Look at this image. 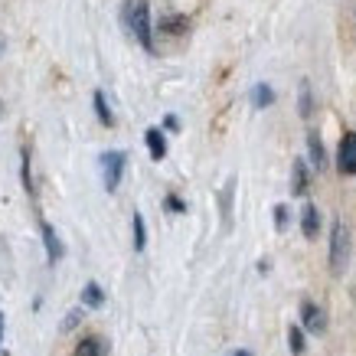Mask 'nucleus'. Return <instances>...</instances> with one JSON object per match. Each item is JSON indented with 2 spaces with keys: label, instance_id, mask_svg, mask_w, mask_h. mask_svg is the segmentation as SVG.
I'll return each instance as SVG.
<instances>
[{
  "label": "nucleus",
  "instance_id": "0eeeda50",
  "mask_svg": "<svg viewBox=\"0 0 356 356\" xmlns=\"http://www.w3.org/2000/svg\"><path fill=\"white\" fill-rule=\"evenodd\" d=\"M301 232L307 238H317V232H321V213H317L314 203H307L301 209Z\"/></svg>",
  "mask_w": 356,
  "mask_h": 356
},
{
  "label": "nucleus",
  "instance_id": "f257e3e1",
  "mask_svg": "<svg viewBox=\"0 0 356 356\" xmlns=\"http://www.w3.org/2000/svg\"><path fill=\"white\" fill-rule=\"evenodd\" d=\"M124 26H128L131 36L147 53H154V30H151V7H147V0H128L124 3Z\"/></svg>",
  "mask_w": 356,
  "mask_h": 356
},
{
  "label": "nucleus",
  "instance_id": "5701e85b",
  "mask_svg": "<svg viewBox=\"0 0 356 356\" xmlns=\"http://www.w3.org/2000/svg\"><path fill=\"white\" fill-rule=\"evenodd\" d=\"M232 356H252V353H248V350H236V353H232Z\"/></svg>",
  "mask_w": 356,
  "mask_h": 356
},
{
  "label": "nucleus",
  "instance_id": "a211bd4d",
  "mask_svg": "<svg viewBox=\"0 0 356 356\" xmlns=\"http://www.w3.org/2000/svg\"><path fill=\"white\" fill-rule=\"evenodd\" d=\"M229 213H232V180L222 190V216H226V226H229Z\"/></svg>",
  "mask_w": 356,
  "mask_h": 356
},
{
  "label": "nucleus",
  "instance_id": "6ab92c4d",
  "mask_svg": "<svg viewBox=\"0 0 356 356\" xmlns=\"http://www.w3.org/2000/svg\"><path fill=\"white\" fill-rule=\"evenodd\" d=\"M301 115H304V118L311 115V88H307V82L301 86Z\"/></svg>",
  "mask_w": 356,
  "mask_h": 356
},
{
  "label": "nucleus",
  "instance_id": "39448f33",
  "mask_svg": "<svg viewBox=\"0 0 356 356\" xmlns=\"http://www.w3.org/2000/svg\"><path fill=\"white\" fill-rule=\"evenodd\" d=\"M301 324H304V330H311V334H324L327 317L314 301H304L301 304Z\"/></svg>",
  "mask_w": 356,
  "mask_h": 356
},
{
  "label": "nucleus",
  "instance_id": "f8f14e48",
  "mask_svg": "<svg viewBox=\"0 0 356 356\" xmlns=\"http://www.w3.org/2000/svg\"><path fill=\"white\" fill-rule=\"evenodd\" d=\"M82 304H86V307H102V304H105V291H102V284L88 281L86 288H82Z\"/></svg>",
  "mask_w": 356,
  "mask_h": 356
},
{
  "label": "nucleus",
  "instance_id": "b1692460",
  "mask_svg": "<svg viewBox=\"0 0 356 356\" xmlns=\"http://www.w3.org/2000/svg\"><path fill=\"white\" fill-rule=\"evenodd\" d=\"M3 46H7V43H3V36H0V53H3Z\"/></svg>",
  "mask_w": 356,
  "mask_h": 356
},
{
  "label": "nucleus",
  "instance_id": "ddd939ff",
  "mask_svg": "<svg viewBox=\"0 0 356 356\" xmlns=\"http://www.w3.org/2000/svg\"><path fill=\"white\" fill-rule=\"evenodd\" d=\"M92 102H95V115H98V121H102V124H115V115H111V108H108V102H105V95H102V92H95V95H92Z\"/></svg>",
  "mask_w": 356,
  "mask_h": 356
},
{
  "label": "nucleus",
  "instance_id": "393cba45",
  "mask_svg": "<svg viewBox=\"0 0 356 356\" xmlns=\"http://www.w3.org/2000/svg\"><path fill=\"white\" fill-rule=\"evenodd\" d=\"M0 118H3V102H0Z\"/></svg>",
  "mask_w": 356,
  "mask_h": 356
},
{
  "label": "nucleus",
  "instance_id": "1a4fd4ad",
  "mask_svg": "<svg viewBox=\"0 0 356 356\" xmlns=\"http://www.w3.org/2000/svg\"><path fill=\"white\" fill-rule=\"evenodd\" d=\"M307 154H311L314 167H317V170H324V167H327V154H324V144H321V134H317V131H311V134H307Z\"/></svg>",
  "mask_w": 356,
  "mask_h": 356
},
{
  "label": "nucleus",
  "instance_id": "4be33fe9",
  "mask_svg": "<svg viewBox=\"0 0 356 356\" xmlns=\"http://www.w3.org/2000/svg\"><path fill=\"white\" fill-rule=\"evenodd\" d=\"M167 209H173V213H184L186 206L180 203V200H177V196H167Z\"/></svg>",
  "mask_w": 356,
  "mask_h": 356
},
{
  "label": "nucleus",
  "instance_id": "9b49d317",
  "mask_svg": "<svg viewBox=\"0 0 356 356\" xmlns=\"http://www.w3.org/2000/svg\"><path fill=\"white\" fill-rule=\"evenodd\" d=\"M76 356H105V340L102 337H86L76 346Z\"/></svg>",
  "mask_w": 356,
  "mask_h": 356
},
{
  "label": "nucleus",
  "instance_id": "423d86ee",
  "mask_svg": "<svg viewBox=\"0 0 356 356\" xmlns=\"http://www.w3.org/2000/svg\"><path fill=\"white\" fill-rule=\"evenodd\" d=\"M43 242H46V259H49V265H56V261L63 259V242H59V236H56V229L49 226V222H43Z\"/></svg>",
  "mask_w": 356,
  "mask_h": 356
},
{
  "label": "nucleus",
  "instance_id": "20e7f679",
  "mask_svg": "<svg viewBox=\"0 0 356 356\" xmlns=\"http://www.w3.org/2000/svg\"><path fill=\"white\" fill-rule=\"evenodd\" d=\"M337 167L340 173H356V131H346L340 138V151H337Z\"/></svg>",
  "mask_w": 356,
  "mask_h": 356
},
{
  "label": "nucleus",
  "instance_id": "7ed1b4c3",
  "mask_svg": "<svg viewBox=\"0 0 356 356\" xmlns=\"http://www.w3.org/2000/svg\"><path fill=\"white\" fill-rule=\"evenodd\" d=\"M124 163H128V154L124 151H108L102 154V177H105V190L115 193L121 184V173H124Z\"/></svg>",
  "mask_w": 356,
  "mask_h": 356
},
{
  "label": "nucleus",
  "instance_id": "dca6fc26",
  "mask_svg": "<svg viewBox=\"0 0 356 356\" xmlns=\"http://www.w3.org/2000/svg\"><path fill=\"white\" fill-rule=\"evenodd\" d=\"M186 26H190V23H186V17H163V20H161V30L163 33H173V36H177V33H184Z\"/></svg>",
  "mask_w": 356,
  "mask_h": 356
},
{
  "label": "nucleus",
  "instance_id": "aec40b11",
  "mask_svg": "<svg viewBox=\"0 0 356 356\" xmlns=\"http://www.w3.org/2000/svg\"><path fill=\"white\" fill-rule=\"evenodd\" d=\"M275 226L278 229L288 226V206H275Z\"/></svg>",
  "mask_w": 356,
  "mask_h": 356
},
{
  "label": "nucleus",
  "instance_id": "412c9836",
  "mask_svg": "<svg viewBox=\"0 0 356 356\" xmlns=\"http://www.w3.org/2000/svg\"><path fill=\"white\" fill-rule=\"evenodd\" d=\"M79 317H82V311H72V314H65V321H63V330H72V327L79 324Z\"/></svg>",
  "mask_w": 356,
  "mask_h": 356
},
{
  "label": "nucleus",
  "instance_id": "f03ea898",
  "mask_svg": "<svg viewBox=\"0 0 356 356\" xmlns=\"http://www.w3.org/2000/svg\"><path fill=\"white\" fill-rule=\"evenodd\" d=\"M346 261H350V229L343 219H337L330 229V268H334V275L346 268Z\"/></svg>",
  "mask_w": 356,
  "mask_h": 356
},
{
  "label": "nucleus",
  "instance_id": "9d476101",
  "mask_svg": "<svg viewBox=\"0 0 356 356\" xmlns=\"http://www.w3.org/2000/svg\"><path fill=\"white\" fill-rule=\"evenodd\" d=\"M291 193L294 196L307 193V163L304 161H294V167H291Z\"/></svg>",
  "mask_w": 356,
  "mask_h": 356
},
{
  "label": "nucleus",
  "instance_id": "4468645a",
  "mask_svg": "<svg viewBox=\"0 0 356 356\" xmlns=\"http://www.w3.org/2000/svg\"><path fill=\"white\" fill-rule=\"evenodd\" d=\"M271 102H275V92H271L268 86H255V88H252V105H255V108H268Z\"/></svg>",
  "mask_w": 356,
  "mask_h": 356
},
{
  "label": "nucleus",
  "instance_id": "a878e982",
  "mask_svg": "<svg viewBox=\"0 0 356 356\" xmlns=\"http://www.w3.org/2000/svg\"><path fill=\"white\" fill-rule=\"evenodd\" d=\"M0 330H3V317H0Z\"/></svg>",
  "mask_w": 356,
  "mask_h": 356
},
{
  "label": "nucleus",
  "instance_id": "6e6552de",
  "mask_svg": "<svg viewBox=\"0 0 356 356\" xmlns=\"http://www.w3.org/2000/svg\"><path fill=\"white\" fill-rule=\"evenodd\" d=\"M144 140H147V151H151L154 161H163V157H167V138H163L161 128H147Z\"/></svg>",
  "mask_w": 356,
  "mask_h": 356
},
{
  "label": "nucleus",
  "instance_id": "2eb2a0df",
  "mask_svg": "<svg viewBox=\"0 0 356 356\" xmlns=\"http://www.w3.org/2000/svg\"><path fill=\"white\" fill-rule=\"evenodd\" d=\"M144 245H147V229H144V216H140V213H134V248H138V252H144Z\"/></svg>",
  "mask_w": 356,
  "mask_h": 356
},
{
  "label": "nucleus",
  "instance_id": "f3484780",
  "mask_svg": "<svg viewBox=\"0 0 356 356\" xmlns=\"http://www.w3.org/2000/svg\"><path fill=\"white\" fill-rule=\"evenodd\" d=\"M288 346H291L294 356L304 353V330H301V327H291V330H288Z\"/></svg>",
  "mask_w": 356,
  "mask_h": 356
}]
</instances>
